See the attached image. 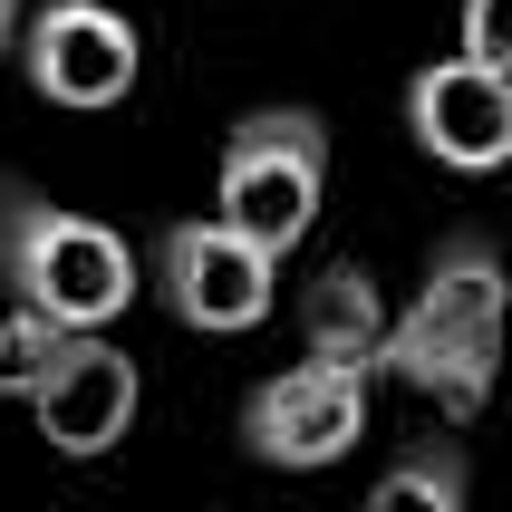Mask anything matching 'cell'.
Here are the masks:
<instances>
[{"instance_id": "cell-3", "label": "cell", "mask_w": 512, "mask_h": 512, "mask_svg": "<svg viewBox=\"0 0 512 512\" xmlns=\"http://www.w3.org/2000/svg\"><path fill=\"white\" fill-rule=\"evenodd\" d=\"M20 406L58 455L87 464V455H107V445H126V426H136V406H145V377L107 329H58V319L20 310Z\"/></svg>"}, {"instance_id": "cell-9", "label": "cell", "mask_w": 512, "mask_h": 512, "mask_svg": "<svg viewBox=\"0 0 512 512\" xmlns=\"http://www.w3.org/2000/svg\"><path fill=\"white\" fill-rule=\"evenodd\" d=\"M387 329H397V310L377 300L368 261H329V271L310 281V300H300V339H310V358L377 368V358H387Z\"/></svg>"}, {"instance_id": "cell-10", "label": "cell", "mask_w": 512, "mask_h": 512, "mask_svg": "<svg viewBox=\"0 0 512 512\" xmlns=\"http://www.w3.org/2000/svg\"><path fill=\"white\" fill-rule=\"evenodd\" d=\"M474 474H464V445L455 435H426V445H406L387 474H377L368 512H464Z\"/></svg>"}, {"instance_id": "cell-2", "label": "cell", "mask_w": 512, "mask_h": 512, "mask_svg": "<svg viewBox=\"0 0 512 512\" xmlns=\"http://www.w3.org/2000/svg\"><path fill=\"white\" fill-rule=\"evenodd\" d=\"M0 281H10V310H29V319L107 329L136 300V252L107 223L68 213V203L29 194V184H0Z\"/></svg>"}, {"instance_id": "cell-8", "label": "cell", "mask_w": 512, "mask_h": 512, "mask_svg": "<svg viewBox=\"0 0 512 512\" xmlns=\"http://www.w3.org/2000/svg\"><path fill=\"white\" fill-rule=\"evenodd\" d=\"M406 126H416V145L435 165L493 174V165H512V78L484 68V58H464V49L435 58V68L406 78Z\"/></svg>"}, {"instance_id": "cell-1", "label": "cell", "mask_w": 512, "mask_h": 512, "mask_svg": "<svg viewBox=\"0 0 512 512\" xmlns=\"http://www.w3.org/2000/svg\"><path fill=\"white\" fill-rule=\"evenodd\" d=\"M503 319H512L503 252L484 232H445L426 261V290L397 310L377 368L397 377L406 397H426L445 426H474L493 406V377H503Z\"/></svg>"}, {"instance_id": "cell-11", "label": "cell", "mask_w": 512, "mask_h": 512, "mask_svg": "<svg viewBox=\"0 0 512 512\" xmlns=\"http://www.w3.org/2000/svg\"><path fill=\"white\" fill-rule=\"evenodd\" d=\"M464 58L512 78V0H464Z\"/></svg>"}, {"instance_id": "cell-13", "label": "cell", "mask_w": 512, "mask_h": 512, "mask_svg": "<svg viewBox=\"0 0 512 512\" xmlns=\"http://www.w3.org/2000/svg\"><path fill=\"white\" fill-rule=\"evenodd\" d=\"M20 39H29V0H0V58L20 49Z\"/></svg>"}, {"instance_id": "cell-7", "label": "cell", "mask_w": 512, "mask_h": 512, "mask_svg": "<svg viewBox=\"0 0 512 512\" xmlns=\"http://www.w3.org/2000/svg\"><path fill=\"white\" fill-rule=\"evenodd\" d=\"M20 68H29V87H39L49 107H87L97 116V107H126L145 49H136V29L116 20L107 0H49V10H29Z\"/></svg>"}, {"instance_id": "cell-4", "label": "cell", "mask_w": 512, "mask_h": 512, "mask_svg": "<svg viewBox=\"0 0 512 512\" xmlns=\"http://www.w3.org/2000/svg\"><path fill=\"white\" fill-rule=\"evenodd\" d=\"M319 194H329V126L310 107H271L232 126L223 174H213L223 223H242L261 252H300L319 223Z\"/></svg>"}, {"instance_id": "cell-5", "label": "cell", "mask_w": 512, "mask_h": 512, "mask_svg": "<svg viewBox=\"0 0 512 512\" xmlns=\"http://www.w3.org/2000/svg\"><path fill=\"white\" fill-rule=\"evenodd\" d=\"M155 281H165V310L203 339H232V329H261L271 300H281V252H261L242 223L203 213V223H165L155 242Z\"/></svg>"}, {"instance_id": "cell-12", "label": "cell", "mask_w": 512, "mask_h": 512, "mask_svg": "<svg viewBox=\"0 0 512 512\" xmlns=\"http://www.w3.org/2000/svg\"><path fill=\"white\" fill-rule=\"evenodd\" d=\"M0 397H20V310H0Z\"/></svg>"}, {"instance_id": "cell-6", "label": "cell", "mask_w": 512, "mask_h": 512, "mask_svg": "<svg viewBox=\"0 0 512 512\" xmlns=\"http://www.w3.org/2000/svg\"><path fill=\"white\" fill-rule=\"evenodd\" d=\"M368 377L377 368H348V358H300V368L261 377L242 397V445L281 474H319L339 464L358 435H368Z\"/></svg>"}]
</instances>
